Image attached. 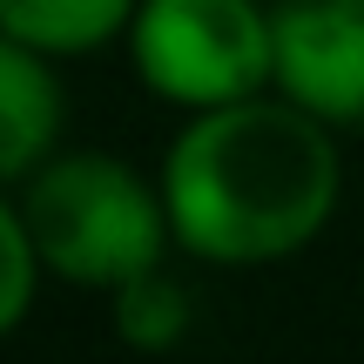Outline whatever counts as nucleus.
I'll return each mask as SVG.
<instances>
[{
  "instance_id": "4",
  "label": "nucleus",
  "mask_w": 364,
  "mask_h": 364,
  "mask_svg": "<svg viewBox=\"0 0 364 364\" xmlns=\"http://www.w3.org/2000/svg\"><path fill=\"white\" fill-rule=\"evenodd\" d=\"M277 95L364 129V0H277Z\"/></svg>"
},
{
  "instance_id": "5",
  "label": "nucleus",
  "mask_w": 364,
  "mask_h": 364,
  "mask_svg": "<svg viewBox=\"0 0 364 364\" xmlns=\"http://www.w3.org/2000/svg\"><path fill=\"white\" fill-rule=\"evenodd\" d=\"M68 129V95H61V61L0 41V182L34 176L61 149Z\"/></svg>"
},
{
  "instance_id": "1",
  "label": "nucleus",
  "mask_w": 364,
  "mask_h": 364,
  "mask_svg": "<svg viewBox=\"0 0 364 364\" xmlns=\"http://www.w3.org/2000/svg\"><path fill=\"white\" fill-rule=\"evenodd\" d=\"M331 135V122L277 88L182 115L156 176L176 250L209 270H270L304 257L344 203V156Z\"/></svg>"
},
{
  "instance_id": "7",
  "label": "nucleus",
  "mask_w": 364,
  "mask_h": 364,
  "mask_svg": "<svg viewBox=\"0 0 364 364\" xmlns=\"http://www.w3.org/2000/svg\"><path fill=\"white\" fill-rule=\"evenodd\" d=\"M108 317H115V338L129 344V351L162 358V351H176V344L189 338L196 297H189V284H182L169 263H156V270L129 277L122 290H108Z\"/></svg>"
},
{
  "instance_id": "2",
  "label": "nucleus",
  "mask_w": 364,
  "mask_h": 364,
  "mask_svg": "<svg viewBox=\"0 0 364 364\" xmlns=\"http://www.w3.org/2000/svg\"><path fill=\"white\" fill-rule=\"evenodd\" d=\"M7 203L34 230L48 277L75 290H122L176 250L162 182L108 149H54L34 176L7 182Z\"/></svg>"
},
{
  "instance_id": "6",
  "label": "nucleus",
  "mask_w": 364,
  "mask_h": 364,
  "mask_svg": "<svg viewBox=\"0 0 364 364\" xmlns=\"http://www.w3.org/2000/svg\"><path fill=\"white\" fill-rule=\"evenodd\" d=\"M142 0H0V41L48 54V61H88V54L129 41Z\"/></svg>"
},
{
  "instance_id": "3",
  "label": "nucleus",
  "mask_w": 364,
  "mask_h": 364,
  "mask_svg": "<svg viewBox=\"0 0 364 364\" xmlns=\"http://www.w3.org/2000/svg\"><path fill=\"white\" fill-rule=\"evenodd\" d=\"M122 48L142 95L182 115L277 88V7L263 0H142Z\"/></svg>"
},
{
  "instance_id": "8",
  "label": "nucleus",
  "mask_w": 364,
  "mask_h": 364,
  "mask_svg": "<svg viewBox=\"0 0 364 364\" xmlns=\"http://www.w3.org/2000/svg\"><path fill=\"white\" fill-rule=\"evenodd\" d=\"M41 277H48V257H41L34 230L21 223L14 203H0V331H21L34 317Z\"/></svg>"
}]
</instances>
